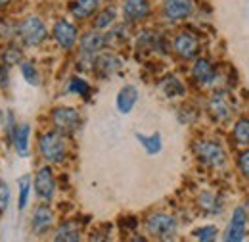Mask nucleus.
Segmentation results:
<instances>
[{"label":"nucleus","instance_id":"f257e3e1","mask_svg":"<svg viewBox=\"0 0 249 242\" xmlns=\"http://www.w3.org/2000/svg\"><path fill=\"white\" fill-rule=\"evenodd\" d=\"M38 150L42 154V158L46 161H52V163H60L65 158V152H67V146H65V141L60 133H44L40 139H38Z\"/></svg>","mask_w":249,"mask_h":242},{"label":"nucleus","instance_id":"f03ea898","mask_svg":"<svg viewBox=\"0 0 249 242\" xmlns=\"http://www.w3.org/2000/svg\"><path fill=\"white\" fill-rule=\"evenodd\" d=\"M146 229L152 237L161 241H171L177 235V219L167 213H154L146 221Z\"/></svg>","mask_w":249,"mask_h":242},{"label":"nucleus","instance_id":"7ed1b4c3","mask_svg":"<svg viewBox=\"0 0 249 242\" xmlns=\"http://www.w3.org/2000/svg\"><path fill=\"white\" fill-rule=\"evenodd\" d=\"M194 152L199 158V161H203L209 167H220L226 161V152L215 141H199L194 146Z\"/></svg>","mask_w":249,"mask_h":242},{"label":"nucleus","instance_id":"20e7f679","mask_svg":"<svg viewBox=\"0 0 249 242\" xmlns=\"http://www.w3.org/2000/svg\"><path fill=\"white\" fill-rule=\"evenodd\" d=\"M19 37L27 46H38L46 39V27H44L42 20H38L35 16L23 20V23L19 25Z\"/></svg>","mask_w":249,"mask_h":242},{"label":"nucleus","instance_id":"39448f33","mask_svg":"<svg viewBox=\"0 0 249 242\" xmlns=\"http://www.w3.org/2000/svg\"><path fill=\"white\" fill-rule=\"evenodd\" d=\"M52 121L60 133H75L81 125V116L75 108H56Z\"/></svg>","mask_w":249,"mask_h":242},{"label":"nucleus","instance_id":"423d86ee","mask_svg":"<svg viewBox=\"0 0 249 242\" xmlns=\"http://www.w3.org/2000/svg\"><path fill=\"white\" fill-rule=\"evenodd\" d=\"M246 223H248V213H246V210L244 208H236L234 213H232L228 231L224 235V241L228 242L244 241V237H246Z\"/></svg>","mask_w":249,"mask_h":242},{"label":"nucleus","instance_id":"0eeeda50","mask_svg":"<svg viewBox=\"0 0 249 242\" xmlns=\"http://www.w3.org/2000/svg\"><path fill=\"white\" fill-rule=\"evenodd\" d=\"M35 190L42 200H52L54 192H56V181L52 175L50 167H42L38 169L36 177H35Z\"/></svg>","mask_w":249,"mask_h":242},{"label":"nucleus","instance_id":"6e6552de","mask_svg":"<svg viewBox=\"0 0 249 242\" xmlns=\"http://www.w3.org/2000/svg\"><path fill=\"white\" fill-rule=\"evenodd\" d=\"M54 39H56V42H58L62 48L69 50V48H73L75 42H77V27H75L73 23H69L67 20H60V21L54 25Z\"/></svg>","mask_w":249,"mask_h":242},{"label":"nucleus","instance_id":"1a4fd4ad","mask_svg":"<svg viewBox=\"0 0 249 242\" xmlns=\"http://www.w3.org/2000/svg\"><path fill=\"white\" fill-rule=\"evenodd\" d=\"M107 42V37L102 33H87L83 42H81V56L83 60L92 61V58L98 54V50H102V46Z\"/></svg>","mask_w":249,"mask_h":242},{"label":"nucleus","instance_id":"9d476101","mask_svg":"<svg viewBox=\"0 0 249 242\" xmlns=\"http://www.w3.org/2000/svg\"><path fill=\"white\" fill-rule=\"evenodd\" d=\"M197 48H199V42L194 35L190 33H180L177 39H175V50L180 58H194L197 54Z\"/></svg>","mask_w":249,"mask_h":242},{"label":"nucleus","instance_id":"9b49d317","mask_svg":"<svg viewBox=\"0 0 249 242\" xmlns=\"http://www.w3.org/2000/svg\"><path fill=\"white\" fill-rule=\"evenodd\" d=\"M123 14L128 21H140L150 14V4L146 0H124Z\"/></svg>","mask_w":249,"mask_h":242},{"label":"nucleus","instance_id":"f8f14e48","mask_svg":"<svg viewBox=\"0 0 249 242\" xmlns=\"http://www.w3.org/2000/svg\"><path fill=\"white\" fill-rule=\"evenodd\" d=\"M192 0H167L165 2V14L169 20H184L192 12Z\"/></svg>","mask_w":249,"mask_h":242},{"label":"nucleus","instance_id":"ddd939ff","mask_svg":"<svg viewBox=\"0 0 249 242\" xmlns=\"http://www.w3.org/2000/svg\"><path fill=\"white\" fill-rule=\"evenodd\" d=\"M211 112L213 116L218 120H228L230 114H232V104H230V98L226 92H215V96L211 98Z\"/></svg>","mask_w":249,"mask_h":242},{"label":"nucleus","instance_id":"4468645a","mask_svg":"<svg viewBox=\"0 0 249 242\" xmlns=\"http://www.w3.org/2000/svg\"><path fill=\"white\" fill-rule=\"evenodd\" d=\"M54 215L48 206H38L33 213V231L35 233H46L52 227Z\"/></svg>","mask_w":249,"mask_h":242},{"label":"nucleus","instance_id":"2eb2a0df","mask_svg":"<svg viewBox=\"0 0 249 242\" xmlns=\"http://www.w3.org/2000/svg\"><path fill=\"white\" fill-rule=\"evenodd\" d=\"M138 102V91H136V87H132V85H126L123 87L119 94H117V110L121 112V114H128L132 108H134V104Z\"/></svg>","mask_w":249,"mask_h":242},{"label":"nucleus","instance_id":"dca6fc26","mask_svg":"<svg viewBox=\"0 0 249 242\" xmlns=\"http://www.w3.org/2000/svg\"><path fill=\"white\" fill-rule=\"evenodd\" d=\"M29 135H31V127L29 125H18L16 133L12 137V142L16 146V152L19 156H27L29 154Z\"/></svg>","mask_w":249,"mask_h":242},{"label":"nucleus","instance_id":"f3484780","mask_svg":"<svg viewBox=\"0 0 249 242\" xmlns=\"http://www.w3.org/2000/svg\"><path fill=\"white\" fill-rule=\"evenodd\" d=\"M192 73H194L196 81H197V83H201V85H207V83H211V81L215 79V69H213L211 61L203 60V58L194 63Z\"/></svg>","mask_w":249,"mask_h":242},{"label":"nucleus","instance_id":"a211bd4d","mask_svg":"<svg viewBox=\"0 0 249 242\" xmlns=\"http://www.w3.org/2000/svg\"><path fill=\"white\" fill-rule=\"evenodd\" d=\"M79 239H81V229L73 221H67V223L60 225V229L56 231V237H54V241L60 242H77Z\"/></svg>","mask_w":249,"mask_h":242},{"label":"nucleus","instance_id":"6ab92c4d","mask_svg":"<svg viewBox=\"0 0 249 242\" xmlns=\"http://www.w3.org/2000/svg\"><path fill=\"white\" fill-rule=\"evenodd\" d=\"M96 65H98V73H100L102 77H109L111 73H115V71L121 67V60H119L117 56L106 54V56H100V58H98Z\"/></svg>","mask_w":249,"mask_h":242},{"label":"nucleus","instance_id":"aec40b11","mask_svg":"<svg viewBox=\"0 0 249 242\" xmlns=\"http://www.w3.org/2000/svg\"><path fill=\"white\" fill-rule=\"evenodd\" d=\"M98 4H100V0H77L75 4H71V14L79 20L89 18L96 12Z\"/></svg>","mask_w":249,"mask_h":242},{"label":"nucleus","instance_id":"412c9836","mask_svg":"<svg viewBox=\"0 0 249 242\" xmlns=\"http://www.w3.org/2000/svg\"><path fill=\"white\" fill-rule=\"evenodd\" d=\"M197 202L207 213H218L222 210V198L217 196L215 192H201Z\"/></svg>","mask_w":249,"mask_h":242},{"label":"nucleus","instance_id":"4be33fe9","mask_svg":"<svg viewBox=\"0 0 249 242\" xmlns=\"http://www.w3.org/2000/svg\"><path fill=\"white\" fill-rule=\"evenodd\" d=\"M136 139H138V142L144 146V150L148 152L150 156H154V154H159L161 148H163V144H161V135L159 133H154L152 137H146V135H136Z\"/></svg>","mask_w":249,"mask_h":242},{"label":"nucleus","instance_id":"5701e85b","mask_svg":"<svg viewBox=\"0 0 249 242\" xmlns=\"http://www.w3.org/2000/svg\"><path fill=\"white\" fill-rule=\"evenodd\" d=\"M161 89L163 92L169 96V98H175V96H182L184 94V85L180 83V79H177V77H167V79H163V83H161Z\"/></svg>","mask_w":249,"mask_h":242},{"label":"nucleus","instance_id":"b1692460","mask_svg":"<svg viewBox=\"0 0 249 242\" xmlns=\"http://www.w3.org/2000/svg\"><path fill=\"white\" fill-rule=\"evenodd\" d=\"M234 139L238 144H249V120H240L234 127Z\"/></svg>","mask_w":249,"mask_h":242},{"label":"nucleus","instance_id":"393cba45","mask_svg":"<svg viewBox=\"0 0 249 242\" xmlns=\"http://www.w3.org/2000/svg\"><path fill=\"white\" fill-rule=\"evenodd\" d=\"M29 190H31V181H29V177L19 179V202H18L19 212L27 208V202H29Z\"/></svg>","mask_w":249,"mask_h":242},{"label":"nucleus","instance_id":"a878e982","mask_svg":"<svg viewBox=\"0 0 249 242\" xmlns=\"http://www.w3.org/2000/svg\"><path fill=\"white\" fill-rule=\"evenodd\" d=\"M113 20H115V10H113V8H106V10L96 18L94 27H96V29H106V27H109V25L113 23Z\"/></svg>","mask_w":249,"mask_h":242},{"label":"nucleus","instance_id":"bb28decb","mask_svg":"<svg viewBox=\"0 0 249 242\" xmlns=\"http://www.w3.org/2000/svg\"><path fill=\"white\" fill-rule=\"evenodd\" d=\"M19 67H21V75L25 77V81H27L29 85H38V83H40V77H38L36 69L33 67V63H29V61H23Z\"/></svg>","mask_w":249,"mask_h":242},{"label":"nucleus","instance_id":"cd10ccee","mask_svg":"<svg viewBox=\"0 0 249 242\" xmlns=\"http://www.w3.org/2000/svg\"><path fill=\"white\" fill-rule=\"evenodd\" d=\"M217 227H211V225H207V227H201V229H196L194 231V237L197 239V241L201 242H209V241H215L217 239Z\"/></svg>","mask_w":249,"mask_h":242},{"label":"nucleus","instance_id":"c85d7f7f","mask_svg":"<svg viewBox=\"0 0 249 242\" xmlns=\"http://www.w3.org/2000/svg\"><path fill=\"white\" fill-rule=\"evenodd\" d=\"M67 91L77 92V94H81V96H87V94L90 92V87H89V83H87V81H83V79H79V77H73V79L69 81Z\"/></svg>","mask_w":249,"mask_h":242},{"label":"nucleus","instance_id":"c756f323","mask_svg":"<svg viewBox=\"0 0 249 242\" xmlns=\"http://www.w3.org/2000/svg\"><path fill=\"white\" fill-rule=\"evenodd\" d=\"M10 204V186L8 182L0 181V213L4 212Z\"/></svg>","mask_w":249,"mask_h":242},{"label":"nucleus","instance_id":"7c9ffc66","mask_svg":"<svg viewBox=\"0 0 249 242\" xmlns=\"http://www.w3.org/2000/svg\"><path fill=\"white\" fill-rule=\"evenodd\" d=\"M238 165H240V171H242L246 177H249V150L240 154V158H238Z\"/></svg>","mask_w":249,"mask_h":242},{"label":"nucleus","instance_id":"2f4dec72","mask_svg":"<svg viewBox=\"0 0 249 242\" xmlns=\"http://www.w3.org/2000/svg\"><path fill=\"white\" fill-rule=\"evenodd\" d=\"M10 0H0V6H4V4H8Z\"/></svg>","mask_w":249,"mask_h":242}]
</instances>
